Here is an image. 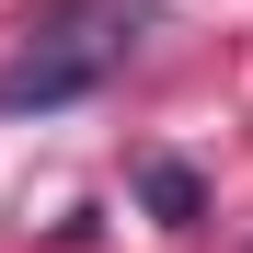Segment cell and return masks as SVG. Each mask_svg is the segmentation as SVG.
Listing matches in <instances>:
<instances>
[{"mask_svg":"<svg viewBox=\"0 0 253 253\" xmlns=\"http://www.w3.org/2000/svg\"><path fill=\"white\" fill-rule=\"evenodd\" d=\"M161 0H35L23 12V46L0 58V115H58L81 92H104L126 69V46L150 35Z\"/></svg>","mask_w":253,"mask_h":253,"instance_id":"obj_1","label":"cell"},{"mask_svg":"<svg viewBox=\"0 0 253 253\" xmlns=\"http://www.w3.org/2000/svg\"><path fill=\"white\" fill-rule=\"evenodd\" d=\"M138 196H150V219H173V230H184V219H207V184L184 173V161H150V173H138Z\"/></svg>","mask_w":253,"mask_h":253,"instance_id":"obj_2","label":"cell"}]
</instances>
